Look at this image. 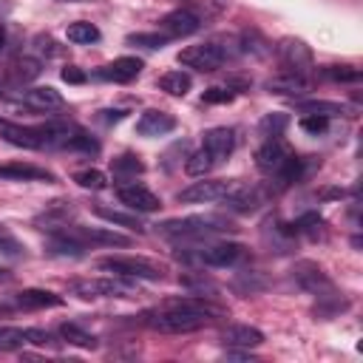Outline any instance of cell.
<instances>
[{
  "mask_svg": "<svg viewBox=\"0 0 363 363\" xmlns=\"http://www.w3.org/2000/svg\"><path fill=\"white\" fill-rule=\"evenodd\" d=\"M218 315H224V312L207 301L179 298V301H167L162 309L145 312L142 320H145V326L164 332V335H190V332H199L201 326H207Z\"/></svg>",
  "mask_w": 363,
  "mask_h": 363,
  "instance_id": "obj_1",
  "label": "cell"
},
{
  "mask_svg": "<svg viewBox=\"0 0 363 363\" xmlns=\"http://www.w3.org/2000/svg\"><path fill=\"white\" fill-rule=\"evenodd\" d=\"M162 235H170V238H204L210 233H227L233 230L224 218H216V216H187V218H167L162 224H156Z\"/></svg>",
  "mask_w": 363,
  "mask_h": 363,
  "instance_id": "obj_2",
  "label": "cell"
},
{
  "mask_svg": "<svg viewBox=\"0 0 363 363\" xmlns=\"http://www.w3.org/2000/svg\"><path fill=\"white\" fill-rule=\"evenodd\" d=\"M99 269H108L113 275L122 278H136V281H162L164 269L147 258H133V255H111V258H99L96 261Z\"/></svg>",
  "mask_w": 363,
  "mask_h": 363,
  "instance_id": "obj_3",
  "label": "cell"
},
{
  "mask_svg": "<svg viewBox=\"0 0 363 363\" xmlns=\"http://www.w3.org/2000/svg\"><path fill=\"white\" fill-rule=\"evenodd\" d=\"M227 60V51L218 45V43H199V45H187L179 51V62L184 68H193V71H201V74H213L224 65Z\"/></svg>",
  "mask_w": 363,
  "mask_h": 363,
  "instance_id": "obj_4",
  "label": "cell"
},
{
  "mask_svg": "<svg viewBox=\"0 0 363 363\" xmlns=\"http://www.w3.org/2000/svg\"><path fill=\"white\" fill-rule=\"evenodd\" d=\"M71 289L79 298H130L136 292L133 284H128V278L116 275V278H88V281H71Z\"/></svg>",
  "mask_w": 363,
  "mask_h": 363,
  "instance_id": "obj_5",
  "label": "cell"
},
{
  "mask_svg": "<svg viewBox=\"0 0 363 363\" xmlns=\"http://www.w3.org/2000/svg\"><path fill=\"white\" fill-rule=\"evenodd\" d=\"M54 233H62L65 238L82 244L88 250V244H99V247H128L130 238L116 233V230H105V227H79V224H65Z\"/></svg>",
  "mask_w": 363,
  "mask_h": 363,
  "instance_id": "obj_6",
  "label": "cell"
},
{
  "mask_svg": "<svg viewBox=\"0 0 363 363\" xmlns=\"http://www.w3.org/2000/svg\"><path fill=\"white\" fill-rule=\"evenodd\" d=\"M233 187H235V182L204 179V182H193L190 187H184L176 199H179L182 204H210V201H224Z\"/></svg>",
  "mask_w": 363,
  "mask_h": 363,
  "instance_id": "obj_7",
  "label": "cell"
},
{
  "mask_svg": "<svg viewBox=\"0 0 363 363\" xmlns=\"http://www.w3.org/2000/svg\"><path fill=\"white\" fill-rule=\"evenodd\" d=\"M278 60H281L286 74H306L312 68V51H309V45L303 40H292V37L281 40Z\"/></svg>",
  "mask_w": 363,
  "mask_h": 363,
  "instance_id": "obj_8",
  "label": "cell"
},
{
  "mask_svg": "<svg viewBox=\"0 0 363 363\" xmlns=\"http://www.w3.org/2000/svg\"><path fill=\"white\" fill-rule=\"evenodd\" d=\"M116 196H119V201H122L125 207H130V210H136V213H156V210L162 207V199H159L153 190H147L145 184H136V182L119 184V187H116Z\"/></svg>",
  "mask_w": 363,
  "mask_h": 363,
  "instance_id": "obj_9",
  "label": "cell"
},
{
  "mask_svg": "<svg viewBox=\"0 0 363 363\" xmlns=\"http://www.w3.org/2000/svg\"><path fill=\"white\" fill-rule=\"evenodd\" d=\"M289 156H292V150L286 147V142L281 136H267V142L255 150V164L264 173H278Z\"/></svg>",
  "mask_w": 363,
  "mask_h": 363,
  "instance_id": "obj_10",
  "label": "cell"
},
{
  "mask_svg": "<svg viewBox=\"0 0 363 363\" xmlns=\"http://www.w3.org/2000/svg\"><path fill=\"white\" fill-rule=\"evenodd\" d=\"M199 17L190 11V9H176L170 14H164L159 20V28L167 40H182V37H190L193 31H199Z\"/></svg>",
  "mask_w": 363,
  "mask_h": 363,
  "instance_id": "obj_11",
  "label": "cell"
},
{
  "mask_svg": "<svg viewBox=\"0 0 363 363\" xmlns=\"http://www.w3.org/2000/svg\"><path fill=\"white\" fill-rule=\"evenodd\" d=\"M139 74H142V60L139 57H119V60L96 68V77L108 79V82H130Z\"/></svg>",
  "mask_w": 363,
  "mask_h": 363,
  "instance_id": "obj_12",
  "label": "cell"
},
{
  "mask_svg": "<svg viewBox=\"0 0 363 363\" xmlns=\"http://www.w3.org/2000/svg\"><path fill=\"white\" fill-rule=\"evenodd\" d=\"M244 255V247L235 244V241H218V244H210L199 252V258L207 264V267H230L235 264L238 258Z\"/></svg>",
  "mask_w": 363,
  "mask_h": 363,
  "instance_id": "obj_13",
  "label": "cell"
},
{
  "mask_svg": "<svg viewBox=\"0 0 363 363\" xmlns=\"http://www.w3.org/2000/svg\"><path fill=\"white\" fill-rule=\"evenodd\" d=\"M20 99H23V105H28L31 111H57V108H62V105H65L62 94H60L57 88H51V85L28 88V91H23V94H20Z\"/></svg>",
  "mask_w": 363,
  "mask_h": 363,
  "instance_id": "obj_14",
  "label": "cell"
},
{
  "mask_svg": "<svg viewBox=\"0 0 363 363\" xmlns=\"http://www.w3.org/2000/svg\"><path fill=\"white\" fill-rule=\"evenodd\" d=\"M173 128H176V119H173L167 111H156V108L145 111V113L136 119V133H139V136H164V133H170Z\"/></svg>",
  "mask_w": 363,
  "mask_h": 363,
  "instance_id": "obj_15",
  "label": "cell"
},
{
  "mask_svg": "<svg viewBox=\"0 0 363 363\" xmlns=\"http://www.w3.org/2000/svg\"><path fill=\"white\" fill-rule=\"evenodd\" d=\"M0 179H9V182H54V173H48L45 167L28 164V162H6V164H0Z\"/></svg>",
  "mask_w": 363,
  "mask_h": 363,
  "instance_id": "obj_16",
  "label": "cell"
},
{
  "mask_svg": "<svg viewBox=\"0 0 363 363\" xmlns=\"http://www.w3.org/2000/svg\"><path fill=\"white\" fill-rule=\"evenodd\" d=\"M201 147L210 150V156L216 159V164L224 162V159L233 153V147H235V133H233V128H210V130H204V145H201Z\"/></svg>",
  "mask_w": 363,
  "mask_h": 363,
  "instance_id": "obj_17",
  "label": "cell"
},
{
  "mask_svg": "<svg viewBox=\"0 0 363 363\" xmlns=\"http://www.w3.org/2000/svg\"><path fill=\"white\" fill-rule=\"evenodd\" d=\"M221 343L224 346H238V349H255L264 343V332L247 323H233L221 332Z\"/></svg>",
  "mask_w": 363,
  "mask_h": 363,
  "instance_id": "obj_18",
  "label": "cell"
},
{
  "mask_svg": "<svg viewBox=\"0 0 363 363\" xmlns=\"http://www.w3.org/2000/svg\"><path fill=\"white\" fill-rule=\"evenodd\" d=\"M0 136L17 147H26V150H40L43 142H40V133L37 128H23V125H14V122H6L0 119Z\"/></svg>",
  "mask_w": 363,
  "mask_h": 363,
  "instance_id": "obj_19",
  "label": "cell"
},
{
  "mask_svg": "<svg viewBox=\"0 0 363 363\" xmlns=\"http://www.w3.org/2000/svg\"><path fill=\"white\" fill-rule=\"evenodd\" d=\"M14 303L20 309H51V306H60L62 298L48 289H23L14 295Z\"/></svg>",
  "mask_w": 363,
  "mask_h": 363,
  "instance_id": "obj_20",
  "label": "cell"
},
{
  "mask_svg": "<svg viewBox=\"0 0 363 363\" xmlns=\"http://www.w3.org/2000/svg\"><path fill=\"white\" fill-rule=\"evenodd\" d=\"M295 278H298V284L303 286V289H309V292H323V289H332V284H329V278L323 275V269L320 267H315V264H298L295 267Z\"/></svg>",
  "mask_w": 363,
  "mask_h": 363,
  "instance_id": "obj_21",
  "label": "cell"
},
{
  "mask_svg": "<svg viewBox=\"0 0 363 363\" xmlns=\"http://www.w3.org/2000/svg\"><path fill=\"white\" fill-rule=\"evenodd\" d=\"M94 213H96L99 218H105V221L116 224V227H125V230H136V233H145V224H142V218H139L136 213L113 210V207H105V204H96V207H94Z\"/></svg>",
  "mask_w": 363,
  "mask_h": 363,
  "instance_id": "obj_22",
  "label": "cell"
},
{
  "mask_svg": "<svg viewBox=\"0 0 363 363\" xmlns=\"http://www.w3.org/2000/svg\"><path fill=\"white\" fill-rule=\"evenodd\" d=\"M74 213V207H71V201H54L40 218H37V224L43 227V230H48V233H54V230H60V227H65L68 224V216Z\"/></svg>",
  "mask_w": 363,
  "mask_h": 363,
  "instance_id": "obj_23",
  "label": "cell"
},
{
  "mask_svg": "<svg viewBox=\"0 0 363 363\" xmlns=\"http://www.w3.org/2000/svg\"><path fill=\"white\" fill-rule=\"evenodd\" d=\"M164 94H170V96H184L187 91H190V85H193V79H190V74L187 71H167V74H162L159 77V82H156Z\"/></svg>",
  "mask_w": 363,
  "mask_h": 363,
  "instance_id": "obj_24",
  "label": "cell"
},
{
  "mask_svg": "<svg viewBox=\"0 0 363 363\" xmlns=\"http://www.w3.org/2000/svg\"><path fill=\"white\" fill-rule=\"evenodd\" d=\"M267 88L275 94H303V91H309V79L303 74H284V77L269 79Z\"/></svg>",
  "mask_w": 363,
  "mask_h": 363,
  "instance_id": "obj_25",
  "label": "cell"
},
{
  "mask_svg": "<svg viewBox=\"0 0 363 363\" xmlns=\"http://www.w3.org/2000/svg\"><path fill=\"white\" fill-rule=\"evenodd\" d=\"M65 37H68L71 43H77V45H91V43H96L102 34H99V28H96L94 23H88V20H77V23L68 26Z\"/></svg>",
  "mask_w": 363,
  "mask_h": 363,
  "instance_id": "obj_26",
  "label": "cell"
},
{
  "mask_svg": "<svg viewBox=\"0 0 363 363\" xmlns=\"http://www.w3.org/2000/svg\"><path fill=\"white\" fill-rule=\"evenodd\" d=\"M298 111H301V113H315V116H326V119H332V116H343V113H346V108H343V105H337V102H326V99L298 102Z\"/></svg>",
  "mask_w": 363,
  "mask_h": 363,
  "instance_id": "obj_27",
  "label": "cell"
},
{
  "mask_svg": "<svg viewBox=\"0 0 363 363\" xmlns=\"http://www.w3.org/2000/svg\"><path fill=\"white\" fill-rule=\"evenodd\" d=\"M213 167H216V159L210 156L207 147H199L196 153H190V156H187V164H184V170H187L190 176H207Z\"/></svg>",
  "mask_w": 363,
  "mask_h": 363,
  "instance_id": "obj_28",
  "label": "cell"
},
{
  "mask_svg": "<svg viewBox=\"0 0 363 363\" xmlns=\"http://www.w3.org/2000/svg\"><path fill=\"white\" fill-rule=\"evenodd\" d=\"M60 337L68 340V343H74V346H82V349H96V343H99L94 335H88V332L79 329L77 323H62V326H60Z\"/></svg>",
  "mask_w": 363,
  "mask_h": 363,
  "instance_id": "obj_29",
  "label": "cell"
},
{
  "mask_svg": "<svg viewBox=\"0 0 363 363\" xmlns=\"http://www.w3.org/2000/svg\"><path fill=\"white\" fill-rule=\"evenodd\" d=\"M28 343V335L26 329H17V326H0V352H17Z\"/></svg>",
  "mask_w": 363,
  "mask_h": 363,
  "instance_id": "obj_30",
  "label": "cell"
},
{
  "mask_svg": "<svg viewBox=\"0 0 363 363\" xmlns=\"http://www.w3.org/2000/svg\"><path fill=\"white\" fill-rule=\"evenodd\" d=\"M9 74H11V79L20 82V85H23V82H31V79L40 74V62L31 60V57H23V60H17V62L11 65Z\"/></svg>",
  "mask_w": 363,
  "mask_h": 363,
  "instance_id": "obj_31",
  "label": "cell"
},
{
  "mask_svg": "<svg viewBox=\"0 0 363 363\" xmlns=\"http://www.w3.org/2000/svg\"><path fill=\"white\" fill-rule=\"evenodd\" d=\"M74 182L79 187H85V190H102L108 184V176L102 170H96V167H88V170H77L74 173Z\"/></svg>",
  "mask_w": 363,
  "mask_h": 363,
  "instance_id": "obj_32",
  "label": "cell"
},
{
  "mask_svg": "<svg viewBox=\"0 0 363 363\" xmlns=\"http://www.w3.org/2000/svg\"><path fill=\"white\" fill-rule=\"evenodd\" d=\"M320 74L326 79H335V82H357L360 79V71L354 65H323Z\"/></svg>",
  "mask_w": 363,
  "mask_h": 363,
  "instance_id": "obj_33",
  "label": "cell"
},
{
  "mask_svg": "<svg viewBox=\"0 0 363 363\" xmlns=\"http://www.w3.org/2000/svg\"><path fill=\"white\" fill-rule=\"evenodd\" d=\"M201 99H204L207 105H224V102H233V99H235V91H233L230 85H213V88H207V91L201 94Z\"/></svg>",
  "mask_w": 363,
  "mask_h": 363,
  "instance_id": "obj_34",
  "label": "cell"
},
{
  "mask_svg": "<svg viewBox=\"0 0 363 363\" xmlns=\"http://www.w3.org/2000/svg\"><path fill=\"white\" fill-rule=\"evenodd\" d=\"M0 255H9V258H20L23 255V244L6 227H0Z\"/></svg>",
  "mask_w": 363,
  "mask_h": 363,
  "instance_id": "obj_35",
  "label": "cell"
},
{
  "mask_svg": "<svg viewBox=\"0 0 363 363\" xmlns=\"http://www.w3.org/2000/svg\"><path fill=\"white\" fill-rule=\"evenodd\" d=\"M284 128H286V116H284V113H269V116L261 119V130H264L267 136H281Z\"/></svg>",
  "mask_w": 363,
  "mask_h": 363,
  "instance_id": "obj_36",
  "label": "cell"
},
{
  "mask_svg": "<svg viewBox=\"0 0 363 363\" xmlns=\"http://www.w3.org/2000/svg\"><path fill=\"white\" fill-rule=\"evenodd\" d=\"M113 170H116V173H142V170H145V164L139 162V156L125 153V156L113 159Z\"/></svg>",
  "mask_w": 363,
  "mask_h": 363,
  "instance_id": "obj_37",
  "label": "cell"
},
{
  "mask_svg": "<svg viewBox=\"0 0 363 363\" xmlns=\"http://www.w3.org/2000/svg\"><path fill=\"white\" fill-rule=\"evenodd\" d=\"M128 43L145 45V48H162V45L167 43V37H164V34H130Z\"/></svg>",
  "mask_w": 363,
  "mask_h": 363,
  "instance_id": "obj_38",
  "label": "cell"
},
{
  "mask_svg": "<svg viewBox=\"0 0 363 363\" xmlns=\"http://www.w3.org/2000/svg\"><path fill=\"white\" fill-rule=\"evenodd\" d=\"M326 125H329V119H326V116H315V113H306V116L301 119V128H303L306 133H323Z\"/></svg>",
  "mask_w": 363,
  "mask_h": 363,
  "instance_id": "obj_39",
  "label": "cell"
},
{
  "mask_svg": "<svg viewBox=\"0 0 363 363\" xmlns=\"http://www.w3.org/2000/svg\"><path fill=\"white\" fill-rule=\"evenodd\" d=\"M28 335V343H37V346H57V340L51 337V332H43V329H26Z\"/></svg>",
  "mask_w": 363,
  "mask_h": 363,
  "instance_id": "obj_40",
  "label": "cell"
},
{
  "mask_svg": "<svg viewBox=\"0 0 363 363\" xmlns=\"http://www.w3.org/2000/svg\"><path fill=\"white\" fill-rule=\"evenodd\" d=\"M315 227H320V216L318 213H309V216H303L295 224V233H315Z\"/></svg>",
  "mask_w": 363,
  "mask_h": 363,
  "instance_id": "obj_41",
  "label": "cell"
},
{
  "mask_svg": "<svg viewBox=\"0 0 363 363\" xmlns=\"http://www.w3.org/2000/svg\"><path fill=\"white\" fill-rule=\"evenodd\" d=\"M62 79H65V82L79 85V82H85V74H82L77 65H65V68H62Z\"/></svg>",
  "mask_w": 363,
  "mask_h": 363,
  "instance_id": "obj_42",
  "label": "cell"
},
{
  "mask_svg": "<svg viewBox=\"0 0 363 363\" xmlns=\"http://www.w3.org/2000/svg\"><path fill=\"white\" fill-rule=\"evenodd\" d=\"M6 281H11V269L0 267V284H6Z\"/></svg>",
  "mask_w": 363,
  "mask_h": 363,
  "instance_id": "obj_43",
  "label": "cell"
},
{
  "mask_svg": "<svg viewBox=\"0 0 363 363\" xmlns=\"http://www.w3.org/2000/svg\"><path fill=\"white\" fill-rule=\"evenodd\" d=\"M3 45H6V28L0 26V48H3Z\"/></svg>",
  "mask_w": 363,
  "mask_h": 363,
  "instance_id": "obj_44",
  "label": "cell"
},
{
  "mask_svg": "<svg viewBox=\"0 0 363 363\" xmlns=\"http://www.w3.org/2000/svg\"><path fill=\"white\" fill-rule=\"evenodd\" d=\"M60 3H88V0H60Z\"/></svg>",
  "mask_w": 363,
  "mask_h": 363,
  "instance_id": "obj_45",
  "label": "cell"
}]
</instances>
